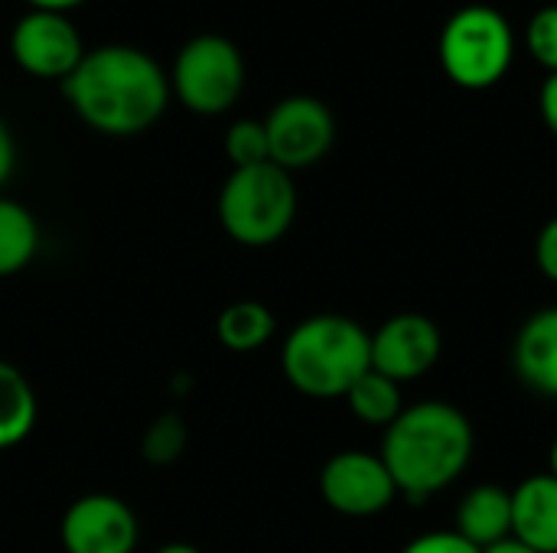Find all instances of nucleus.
<instances>
[{
    "instance_id": "nucleus-1",
    "label": "nucleus",
    "mask_w": 557,
    "mask_h": 553,
    "mask_svg": "<svg viewBox=\"0 0 557 553\" xmlns=\"http://www.w3.org/2000/svg\"><path fill=\"white\" fill-rule=\"evenodd\" d=\"M62 95L78 121L104 137L150 130L173 98L163 65L150 52L124 42L88 49L78 68L62 81Z\"/></svg>"
},
{
    "instance_id": "nucleus-2",
    "label": "nucleus",
    "mask_w": 557,
    "mask_h": 553,
    "mask_svg": "<svg viewBox=\"0 0 557 553\" xmlns=\"http://www.w3.org/2000/svg\"><path fill=\"white\" fill-rule=\"evenodd\" d=\"M398 495L424 502L454 486L473 460V427L467 414L447 401H421L385 427L379 450Z\"/></svg>"
},
{
    "instance_id": "nucleus-3",
    "label": "nucleus",
    "mask_w": 557,
    "mask_h": 553,
    "mask_svg": "<svg viewBox=\"0 0 557 553\" xmlns=\"http://www.w3.org/2000/svg\"><path fill=\"white\" fill-rule=\"evenodd\" d=\"M372 368V332L339 313H317L290 329L281 345V372L294 391L333 401Z\"/></svg>"
},
{
    "instance_id": "nucleus-4",
    "label": "nucleus",
    "mask_w": 557,
    "mask_h": 553,
    "mask_svg": "<svg viewBox=\"0 0 557 553\" xmlns=\"http://www.w3.org/2000/svg\"><path fill=\"white\" fill-rule=\"evenodd\" d=\"M297 218L294 176L274 163L232 169L219 192L222 231L245 248L277 244Z\"/></svg>"
},
{
    "instance_id": "nucleus-5",
    "label": "nucleus",
    "mask_w": 557,
    "mask_h": 553,
    "mask_svg": "<svg viewBox=\"0 0 557 553\" xmlns=\"http://www.w3.org/2000/svg\"><path fill=\"white\" fill-rule=\"evenodd\" d=\"M437 59L444 75L467 91L499 85L516 59V29L509 16L486 3H470L450 13L441 29Z\"/></svg>"
},
{
    "instance_id": "nucleus-6",
    "label": "nucleus",
    "mask_w": 557,
    "mask_h": 553,
    "mask_svg": "<svg viewBox=\"0 0 557 553\" xmlns=\"http://www.w3.org/2000/svg\"><path fill=\"white\" fill-rule=\"evenodd\" d=\"M170 95L193 114L215 117L235 108L245 88V55L222 33H199L183 42L170 65Z\"/></svg>"
},
{
    "instance_id": "nucleus-7",
    "label": "nucleus",
    "mask_w": 557,
    "mask_h": 553,
    "mask_svg": "<svg viewBox=\"0 0 557 553\" xmlns=\"http://www.w3.org/2000/svg\"><path fill=\"white\" fill-rule=\"evenodd\" d=\"M264 130H268L271 163L294 173L320 163L333 150L336 117L320 98L290 95L268 111Z\"/></svg>"
},
{
    "instance_id": "nucleus-8",
    "label": "nucleus",
    "mask_w": 557,
    "mask_h": 553,
    "mask_svg": "<svg viewBox=\"0 0 557 553\" xmlns=\"http://www.w3.org/2000/svg\"><path fill=\"white\" fill-rule=\"evenodd\" d=\"M85 39L69 13L26 10L10 33V55L20 72L42 81H65L85 59Z\"/></svg>"
},
{
    "instance_id": "nucleus-9",
    "label": "nucleus",
    "mask_w": 557,
    "mask_h": 553,
    "mask_svg": "<svg viewBox=\"0 0 557 553\" xmlns=\"http://www.w3.org/2000/svg\"><path fill=\"white\" fill-rule=\"evenodd\" d=\"M320 495L346 518H372L398 499V486L379 453L343 450L320 469Z\"/></svg>"
},
{
    "instance_id": "nucleus-10",
    "label": "nucleus",
    "mask_w": 557,
    "mask_h": 553,
    "mask_svg": "<svg viewBox=\"0 0 557 553\" xmlns=\"http://www.w3.org/2000/svg\"><path fill=\"white\" fill-rule=\"evenodd\" d=\"M59 541L65 553H134L140 525L124 499L111 492H88L65 508Z\"/></svg>"
},
{
    "instance_id": "nucleus-11",
    "label": "nucleus",
    "mask_w": 557,
    "mask_h": 553,
    "mask_svg": "<svg viewBox=\"0 0 557 553\" xmlns=\"http://www.w3.org/2000/svg\"><path fill=\"white\" fill-rule=\"evenodd\" d=\"M441 329L424 313H398L372 332V368L398 385L424 378L441 359Z\"/></svg>"
},
{
    "instance_id": "nucleus-12",
    "label": "nucleus",
    "mask_w": 557,
    "mask_h": 553,
    "mask_svg": "<svg viewBox=\"0 0 557 553\" xmlns=\"http://www.w3.org/2000/svg\"><path fill=\"white\" fill-rule=\"evenodd\" d=\"M512 365L529 391L557 401V306H545L522 323L512 342Z\"/></svg>"
},
{
    "instance_id": "nucleus-13",
    "label": "nucleus",
    "mask_w": 557,
    "mask_h": 553,
    "mask_svg": "<svg viewBox=\"0 0 557 553\" xmlns=\"http://www.w3.org/2000/svg\"><path fill=\"white\" fill-rule=\"evenodd\" d=\"M512 538L539 553H557V479L535 473L512 489Z\"/></svg>"
},
{
    "instance_id": "nucleus-14",
    "label": "nucleus",
    "mask_w": 557,
    "mask_h": 553,
    "mask_svg": "<svg viewBox=\"0 0 557 553\" xmlns=\"http://www.w3.org/2000/svg\"><path fill=\"white\" fill-rule=\"evenodd\" d=\"M463 541L486 551L512 535V492L503 486H476L457 505V528Z\"/></svg>"
},
{
    "instance_id": "nucleus-15",
    "label": "nucleus",
    "mask_w": 557,
    "mask_h": 553,
    "mask_svg": "<svg viewBox=\"0 0 557 553\" xmlns=\"http://www.w3.org/2000/svg\"><path fill=\"white\" fill-rule=\"evenodd\" d=\"M39 417V401L29 385V378L0 359V450L20 447Z\"/></svg>"
},
{
    "instance_id": "nucleus-16",
    "label": "nucleus",
    "mask_w": 557,
    "mask_h": 553,
    "mask_svg": "<svg viewBox=\"0 0 557 553\" xmlns=\"http://www.w3.org/2000/svg\"><path fill=\"white\" fill-rule=\"evenodd\" d=\"M274 332H277V319L258 300H235L215 319V336H219L222 349H228L235 355L264 349L274 339Z\"/></svg>"
},
{
    "instance_id": "nucleus-17",
    "label": "nucleus",
    "mask_w": 557,
    "mask_h": 553,
    "mask_svg": "<svg viewBox=\"0 0 557 553\" xmlns=\"http://www.w3.org/2000/svg\"><path fill=\"white\" fill-rule=\"evenodd\" d=\"M39 251V222L16 202L0 196V280L26 271Z\"/></svg>"
},
{
    "instance_id": "nucleus-18",
    "label": "nucleus",
    "mask_w": 557,
    "mask_h": 553,
    "mask_svg": "<svg viewBox=\"0 0 557 553\" xmlns=\"http://www.w3.org/2000/svg\"><path fill=\"white\" fill-rule=\"evenodd\" d=\"M346 404L356 414V420H362L366 427H392L398 420V414L405 411V398H401V385L379 375L375 368H369L349 391H346Z\"/></svg>"
},
{
    "instance_id": "nucleus-19",
    "label": "nucleus",
    "mask_w": 557,
    "mask_h": 553,
    "mask_svg": "<svg viewBox=\"0 0 557 553\" xmlns=\"http://www.w3.org/2000/svg\"><path fill=\"white\" fill-rule=\"evenodd\" d=\"M186 443H189L186 420H183L176 411H163V414L153 417L150 427L144 430L140 456H144L150 466H173V463L186 453Z\"/></svg>"
},
{
    "instance_id": "nucleus-20",
    "label": "nucleus",
    "mask_w": 557,
    "mask_h": 553,
    "mask_svg": "<svg viewBox=\"0 0 557 553\" xmlns=\"http://www.w3.org/2000/svg\"><path fill=\"white\" fill-rule=\"evenodd\" d=\"M222 147H225V156H228L232 169H245V166L271 163V150H268V130H264V121L242 117V121L228 124Z\"/></svg>"
},
{
    "instance_id": "nucleus-21",
    "label": "nucleus",
    "mask_w": 557,
    "mask_h": 553,
    "mask_svg": "<svg viewBox=\"0 0 557 553\" xmlns=\"http://www.w3.org/2000/svg\"><path fill=\"white\" fill-rule=\"evenodd\" d=\"M525 49L529 55L548 72H557V3H548L542 10L532 13L529 26H525Z\"/></svg>"
},
{
    "instance_id": "nucleus-22",
    "label": "nucleus",
    "mask_w": 557,
    "mask_h": 553,
    "mask_svg": "<svg viewBox=\"0 0 557 553\" xmlns=\"http://www.w3.org/2000/svg\"><path fill=\"white\" fill-rule=\"evenodd\" d=\"M401 553H483L480 548H473L470 541H463L457 531H431L414 538L411 544H405Z\"/></svg>"
},
{
    "instance_id": "nucleus-23",
    "label": "nucleus",
    "mask_w": 557,
    "mask_h": 553,
    "mask_svg": "<svg viewBox=\"0 0 557 553\" xmlns=\"http://www.w3.org/2000/svg\"><path fill=\"white\" fill-rule=\"evenodd\" d=\"M535 264L548 280L557 284V215L552 222H545V228L535 238Z\"/></svg>"
},
{
    "instance_id": "nucleus-24",
    "label": "nucleus",
    "mask_w": 557,
    "mask_h": 553,
    "mask_svg": "<svg viewBox=\"0 0 557 553\" xmlns=\"http://www.w3.org/2000/svg\"><path fill=\"white\" fill-rule=\"evenodd\" d=\"M539 111H542L545 127L552 130V137L557 140V72L545 78V85L539 91Z\"/></svg>"
},
{
    "instance_id": "nucleus-25",
    "label": "nucleus",
    "mask_w": 557,
    "mask_h": 553,
    "mask_svg": "<svg viewBox=\"0 0 557 553\" xmlns=\"http://www.w3.org/2000/svg\"><path fill=\"white\" fill-rule=\"evenodd\" d=\"M13 166H16V140H13V134H10L7 121L0 117V189L10 183Z\"/></svg>"
},
{
    "instance_id": "nucleus-26",
    "label": "nucleus",
    "mask_w": 557,
    "mask_h": 553,
    "mask_svg": "<svg viewBox=\"0 0 557 553\" xmlns=\"http://www.w3.org/2000/svg\"><path fill=\"white\" fill-rule=\"evenodd\" d=\"M29 10H52V13H69L75 7H82L85 0H26Z\"/></svg>"
},
{
    "instance_id": "nucleus-27",
    "label": "nucleus",
    "mask_w": 557,
    "mask_h": 553,
    "mask_svg": "<svg viewBox=\"0 0 557 553\" xmlns=\"http://www.w3.org/2000/svg\"><path fill=\"white\" fill-rule=\"evenodd\" d=\"M483 553H539V551H532L529 544H522L519 538H506V541H499V544H493V548H486Z\"/></svg>"
},
{
    "instance_id": "nucleus-28",
    "label": "nucleus",
    "mask_w": 557,
    "mask_h": 553,
    "mask_svg": "<svg viewBox=\"0 0 557 553\" xmlns=\"http://www.w3.org/2000/svg\"><path fill=\"white\" fill-rule=\"evenodd\" d=\"M157 553H202L199 548H193V544H183V541H173V544H163Z\"/></svg>"
},
{
    "instance_id": "nucleus-29",
    "label": "nucleus",
    "mask_w": 557,
    "mask_h": 553,
    "mask_svg": "<svg viewBox=\"0 0 557 553\" xmlns=\"http://www.w3.org/2000/svg\"><path fill=\"white\" fill-rule=\"evenodd\" d=\"M548 476H555L557 479V437L555 443H552V450H548Z\"/></svg>"
}]
</instances>
